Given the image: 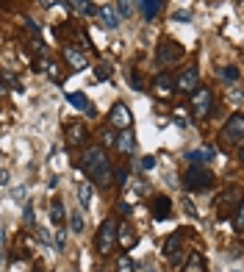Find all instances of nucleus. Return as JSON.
Segmentation results:
<instances>
[{"label":"nucleus","mask_w":244,"mask_h":272,"mask_svg":"<svg viewBox=\"0 0 244 272\" xmlns=\"http://www.w3.org/2000/svg\"><path fill=\"white\" fill-rule=\"evenodd\" d=\"M81 167L97 186H111V181H114V169H111L103 147H86L81 156Z\"/></svg>","instance_id":"obj_1"},{"label":"nucleus","mask_w":244,"mask_h":272,"mask_svg":"<svg viewBox=\"0 0 244 272\" xmlns=\"http://www.w3.org/2000/svg\"><path fill=\"white\" fill-rule=\"evenodd\" d=\"M183 183H186V189H192V192H205V189L214 186V175L208 173L205 167H189L186 175H183Z\"/></svg>","instance_id":"obj_2"},{"label":"nucleus","mask_w":244,"mask_h":272,"mask_svg":"<svg viewBox=\"0 0 244 272\" xmlns=\"http://www.w3.org/2000/svg\"><path fill=\"white\" fill-rule=\"evenodd\" d=\"M114 245H117V222L106 220L103 225H100V230H97V253L109 256V253L114 250Z\"/></svg>","instance_id":"obj_3"},{"label":"nucleus","mask_w":244,"mask_h":272,"mask_svg":"<svg viewBox=\"0 0 244 272\" xmlns=\"http://www.w3.org/2000/svg\"><path fill=\"white\" fill-rule=\"evenodd\" d=\"M214 109V97H211V89H205V86H197V89L192 92V111L194 117H208Z\"/></svg>","instance_id":"obj_4"},{"label":"nucleus","mask_w":244,"mask_h":272,"mask_svg":"<svg viewBox=\"0 0 244 272\" xmlns=\"http://www.w3.org/2000/svg\"><path fill=\"white\" fill-rule=\"evenodd\" d=\"M222 139L228 142V145H236V147L241 145V139H244V117L241 114H233L228 122H225Z\"/></svg>","instance_id":"obj_5"},{"label":"nucleus","mask_w":244,"mask_h":272,"mask_svg":"<svg viewBox=\"0 0 244 272\" xmlns=\"http://www.w3.org/2000/svg\"><path fill=\"white\" fill-rule=\"evenodd\" d=\"M109 122H111V128H114V131H128L130 122H133L130 109H128L125 103H114V106H111V111H109Z\"/></svg>","instance_id":"obj_6"},{"label":"nucleus","mask_w":244,"mask_h":272,"mask_svg":"<svg viewBox=\"0 0 244 272\" xmlns=\"http://www.w3.org/2000/svg\"><path fill=\"white\" fill-rule=\"evenodd\" d=\"M156 58H158V64H178L183 58V47L178 45V42H161L158 45V50H156Z\"/></svg>","instance_id":"obj_7"},{"label":"nucleus","mask_w":244,"mask_h":272,"mask_svg":"<svg viewBox=\"0 0 244 272\" xmlns=\"http://www.w3.org/2000/svg\"><path fill=\"white\" fill-rule=\"evenodd\" d=\"M100 20V28H106V31H114V28H120V22H122V17L117 14V9L111 3H106V6H100L97 9V14H94Z\"/></svg>","instance_id":"obj_8"},{"label":"nucleus","mask_w":244,"mask_h":272,"mask_svg":"<svg viewBox=\"0 0 244 272\" xmlns=\"http://www.w3.org/2000/svg\"><path fill=\"white\" fill-rule=\"evenodd\" d=\"M64 139H67L69 147H81L83 142L89 139V128L83 125V122H69V125L64 128Z\"/></svg>","instance_id":"obj_9"},{"label":"nucleus","mask_w":244,"mask_h":272,"mask_svg":"<svg viewBox=\"0 0 244 272\" xmlns=\"http://www.w3.org/2000/svg\"><path fill=\"white\" fill-rule=\"evenodd\" d=\"M197 84H200V73H197V67H186V70L181 73V78L175 81V89H178V92L192 94L194 89H197Z\"/></svg>","instance_id":"obj_10"},{"label":"nucleus","mask_w":244,"mask_h":272,"mask_svg":"<svg viewBox=\"0 0 244 272\" xmlns=\"http://www.w3.org/2000/svg\"><path fill=\"white\" fill-rule=\"evenodd\" d=\"M61 53H64V61L69 64V70H73V73H81V70H86V64H89V61H86V56H83L78 47L67 45Z\"/></svg>","instance_id":"obj_11"},{"label":"nucleus","mask_w":244,"mask_h":272,"mask_svg":"<svg viewBox=\"0 0 244 272\" xmlns=\"http://www.w3.org/2000/svg\"><path fill=\"white\" fill-rule=\"evenodd\" d=\"M239 206V192L236 189H228L225 194H219L217 197V211H219V217H228L230 211Z\"/></svg>","instance_id":"obj_12"},{"label":"nucleus","mask_w":244,"mask_h":272,"mask_svg":"<svg viewBox=\"0 0 244 272\" xmlns=\"http://www.w3.org/2000/svg\"><path fill=\"white\" fill-rule=\"evenodd\" d=\"M61 6L67 11L81 14V17H94V14H97V6H94L92 0H61Z\"/></svg>","instance_id":"obj_13"},{"label":"nucleus","mask_w":244,"mask_h":272,"mask_svg":"<svg viewBox=\"0 0 244 272\" xmlns=\"http://www.w3.org/2000/svg\"><path fill=\"white\" fill-rule=\"evenodd\" d=\"M150 211H153V217H156V220H166V217L172 214L169 197H164V194H156V197L150 200Z\"/></svg>","instance_id":"obj_14"},{"label":"nucleus","mask_w":244,"mask_h":272,"mask_svg":"<svg viewBox=\"0 0 244 272\" xmlns=\"http://www.w3.org/2000/svg\"><path fill=\"white\" fill-rule=\"evenodd\" d=\"M153 89L161 94V97H166V94L175 92V78H172L169 73H161V75L156 78V84H153Z\"/></svg>","instance_id":"obj_15"},{"label":"nucleus","mask_w":244,"mask_h":272,"mask_svg":"<svg viewBox=\"0 0 244 272\" xmlns=\"http://www.w3.org/2000/svg\"><path fill=\"white\" fill-rule=\"evenodd\" d=\"M92 197H94L92 183H89V181H83L81 186H78V203H81V209H83V211H89V209H92Z\"/></svg>","instance_id":"obj_16"},{"label":"nucleus","mask_w":244,"mask_h":272,"mask_svg":"<svg viewBox=\"0 0 244 272\" xmlns=\"http://www.w3.org/2000/svg\"><path fill=\"white\" fill-rule=\"evenodd\" d=\"M37 67L42 70V73H47V78L53 81V84H61V73H58V64L50 61V58H42V61H37Z\"/></svg>","instance_id":"obj_17"},{"label":"nucleus","mask_w":244,"mask_h":272,"mask_svg":"<svg viewBox=\"0 0 244 272\" xmlns=\"http://www.w3.org/2000/svg\"><path fill=\"white\" fill-rule=\"evenodd\" d=\"M136 239H139V236L133 233V228H130V225H117V242H120L122 247H130Z\"/></svg>","instance_id":"obj_18"},{"label":"nucleus","mask_w":244,"mask_h":272,"mask_svg":"<svg viewBox=\"0 0 244 272\" xmlns=\"http://www.w3.org/2000/svg\"><path fill=\"white\" fill-rule=\"evenodd\" d=\"M117 147H120L122 153H133V150H136V136L130 133V131L117 133Z\"/></svg>","instance_id":"obj_19"},{"label":"nucleus","mask_w":244,"mask_h":272,"mask_svg":"<svg viewBox=\"0 0 244 272\" xmlns=\"http://www.w3.org/2000/svg\"><path fill=\"white\" fill-rule=\"evenodd\" d=\"M178 250H181V233H169V236L164 239V247H161V253H164L166 258H172Z\"/></svg>","instance_id":"obj_20"},{"label":"nucleus","mask_w":244,"mask_h":272,"mask_svg":"<svg viewBox=\"0 0 244 272\" xmlns=\"http://www.w3.org/2000/svg\"><path fill=\"white\" fill-rule=\"evenodd\" d=\"M64 220H67L64 203H61V200H53V203H50V222H53V225H64Z\"/></svg>","instance_id":"obj_21"},{"label":"nucleus","mask_w":244,"mask_h":272,"mask_svg":"<svg viewBox=\"0 0 244 272\" xmlns=\"http://www.w3.org/2000/svg\"><path fill=\"white\" fill-rule=\"evenodd\" d=\"M139 9H142V14H145L147 20H156L158 11H161V0H142Z\"/></svg>","instance_id":"obj_22"},{"label":"nucleus","mask_w":244,"mask_h":272,"mask_svg":"<svg viewBox=\"0 0 244 272\" xmlns=\"http://www.w3.org/2000/svg\"><path fill=\"white\" fill-rule=\"evenodd\" d=\"M67 103L73 106V109H78V111H86L89 109V97L83 92H67Z\"/></svg>","instance_id":"obj_23"},{"label":"nucleus","mask_w":244,"mask_h":272,"mask_svg":"<svg viewBox=\"0 0 244 272\" xmlns=\"http://www.w3.org/2000/svg\"><path fill=\"white\" fill-rule=\"evenodd\" d=\"M186 158L194 164V167H205V164L211 161V147H205V150H192Z\"/></svg>","instance_id":"obj_24"},{"label":"nucleus","mask_w":244,"mask_h":272,"mask_svg":"<svg viewBox=\"0 0 244 272\" xmlns=\"http://www.w3.org/2000/svg\"><path fill=\"white\" fill-rule=\"evenodd\" d=\"M183 272H205L203 256H200V253H192V256H189V261H186V269H183Z\"/></svg>","instance_id":"obj_25"},{"label":"nucleus","mask_w":244,"mask_h":272,"mask_svg":"<svg viewBox=\"0 0 244 272\" xmlns=\"http://www.w3.org/2000/svg\"><path fill=\"white\" fill-rule=\"evenodd\" d=\"M83 228H86L83 214L81 211H69V230H73V233H83Z\"/></svg>","instance_id":"obj_26"},{"label":"nucleus","mask_w":244,"mask_h":272,"mask_svg":"<svg viewBox=\"0 0 244 272\" xmlns=\"http://www.w3.org/2000/svg\"><path fill=\"white\" fill-rule=\"evenodd\" d=\"M22 220H25L28 228L37 225V211H33V203H25V209H22Z\"/></svg>","instance_id":"obj_27"},{"label":"nucleus","mask_w":244,"mask_h":272,"mask_svg":"<svg viewBox=\"0 0 244 272\" xmlns=\"http://www.w3.org/2000/svg\"><path fill=\"white\" fill-rule=\"evenodd\" d=\"M53 245H56V250H58V253L67 250V230H64L61 225H58V233H56V239H53Z\"/></svg>","instance_id":"obj_28"},{"label":"nucleus","mask_w":244,"mask_h":272,"mask_svg":"<svg viewBox=\"0 0 244 272\" xmlns=\"http://www.w3.org/2000/svg\"><path fill=\"white\" fill-rule=\"evenodd\" d=\"M94 75H97V81H109L111 78V75H114V67H111V64H100V67L97 70H94Z\"/></svg>","instance_id":"obj_29"},{"label":"nucleus","mask_w":244,"mask_h":272,"mask_svg":"<svg viewBox=\"0 0 244 272\" xmlns=\"http://www.w3.org/2000/svg\"><path fill=\"white\" fill-rule=\"evenodd\" d=\"M133 269H136L133 258H130V256H120V261H117V272H133Z\"/></svg>","instance_id":"obj_30"},{"label":"nucleus","mask_w":244,"mask_h":272,"mask_svg":"<svg viewBox=\"0 0 244 272\" xmlns=\"http://www.w3.org/2000/svg\"><path fill=\"white\" fill-rule=\"evenodd\" d=\"M219 78L222 81H239V67H222L219 70Z\"/></svg>","instance_id":"obj_31"},{"label":"nucleus","mask_w":244,"mask_h":272,"mask_svg":"<svg viewBox=\"0 0 244 272\" xmlns=\"http://www.w3.org/2000/svg\"><path fill=\"white\" fill-rule=\"evenodd\" d=\"M114 9H117V14H120V17H130V14H133V6H130V0H117Z\"/></svg>","instance_id":"obj_32"},{"label":"nucleus","mask_w":244,"mask_h":272,"mask_svg":"<svg viewBox=\"0 0 244 272\" xmlns=\"http://www.w3.org/2000/svg\"><path fill=\"white\" fill-rule=\"evenodd\" d=\"M22 25L28 28V33H31V39H42V33H39V25L31 20V17H25V20H22Z\"/></svg>","instance_id":"obj_33"},{"label":"nucleus","mask_w":244,"mask_h":272,"mask_svg":"<svg viewBox=\"0 0 244 272\" xmlns=\"http://www.w3.org/2000/svg\"><path fill=\"white\" fill-rule=\"evenodd\" d=\"M233 222H236V225H233L236 230H241V228H244V209H241V203L233 209Z\"/></svg>","instance_id":"obj_34"},{"label":"nucleus","mask_w":244,"mask_h":272,"mask_svg":"<svg viewBox=\"0 0 244 272\" xmlns=\"http://www.w3.org/2000/svg\"><path fill=\"white\" fill-rule=\"evenodd\" d=\"M114 183H117V186H128V169H125V167L114 169Z\"/></svg>","instance_id":"obj_35"},{"label":"nucleus","mask_w":244,"mask_h":272,"mask_svg":"<svg viewBox=\"0 0 244 272\" xmlns=\"http://www.w3.org/2000/svg\"><path fill=\"white\" fill-rule=\"evenodd\" d=\"M128 84L133 86L136 92H142V89H145V84H142V75H139V73H128Z\"/></svg>","instance_id":"obj_36"},{"label":"nucleus","mask_w":244,"mask_h":272,"mask_svg":"<svg viewBox=\"0 0 244 272\" xmlns=\"http://www.w3.org/2000/svg\"><path fill=\"white\" fill-rule=\"evenodd\" d=\"M100 136H103V145H117V131H114V128H109V131H103V133H100Z\"/></svg>","instance_id":"obj_37"},{"label":"nucleus","mask_w":244,"mask_h":272,"mask_svg":"<svg viewBox=\"0 0 244 272\" xmlns=\"http://www.w3.org/2000/svg\"><path fill=\"white\" fill-rule=\"evenodd\" d=\"M142 169H153V167H156V156H142Z\"/></svg>","instance_id":"obj_38"},{"label":"nucleus","mask_w":244,"mask_h":272,"mask_svg":"<svg viewBox=\"0 0 244 272\" xmlns=\"http://www.w3.org/2000/svg\"><path fill=\"white\" fill-rule=\"evenodd\" d=\"M39 242H42V245H47V247H50V245H53V236L47 233L45 228H42V230H39Z\"/></svg>","instance_id":"obj_39"},{"label":"nucleus","mask_w":244,"mask_h":272,"mask_svg":"<svg viewBox=\"0 0 244 272\" xmlns=\"http://www.w3.org/2000/svg\"><path fill=\"white\" fill-rule=\"evenodd\" d=\"M130 211H133V209H130L128 200H120V214H122V217H130Z\"/></svg>","instance_id":"obj_40"},{"label":"nucleus","mask_w":244,"mask_h":272,"mask_svg":"<svg viewBox=\"0 0 244 272\" xmlns=\"http://www.w3.org/2000/svg\"><path fill=\"white\" fill-rule=\"evenodd\" d=\"M172 20H175V22H189V20H192V14H189V11H178Z\"/></svg>","instance_id":"obj_41"},{"label":"nucleus","mask_w":244,"mask_h":272,"mask_svg":"<svg viewBox=\"0 0 244 272\" xmlns=\"http://www.w3.org/2000/svg\"><path fill=\"white\" fill-rule=\"evenodd\" d=\"M11 183V175H9V169H0V186H9Z\"/></svg>","instance_id":"obj_42"},{"label":"nucleus","mask_w":244,"mask_h":272,"mask_svg":"<svg viewBox=\"0 0 244 272\" xmlns=\"http://www.w3.org/2000/svg\"><path fill=\"white\" fill-rule=\"evenodd\" d=\"M11 194H14V200H22V197H25V194H28V189H25V186H17V189H14V192H11Z\"/></svg>","instance_id":"obj_43"},{"label":"nucleus","mask_w":244,"mask_h":272,"mask_svg":"<svg viewBox=\"0 0 244 272\" xmlns=\"http://www.w3.org/2000/svg\"><path fill=\"white\" fill-rule=\"evenodd\" d=\"M61 0H39V6L42 9H53V6H58Z\"/></svg>","instance_id":"obj_44"},{"label":"nucleus","mask_w":244,"mask_h":272,"mask_svg":"<svg viewBox=\"0 0 244 272\" xmlns=\"http://www.w3.org/2000/svg\"><path fill=\"white\" fill-rule=\"evenodd\" d=\"M3 245H6V233H3V228H0V253H3Z\"/></svg>","instance_id":"obj_45"},{"label":"nucleus","mask_w":244,"mask_h":272,"mask_svg":"<svg viewBox=\"0 0 244 272\" xmlns=\"http://www.w3.org/2000/svg\"><path fill=\"white\" fill-rule=\"evenodd\" d=\"M6 92V84H3V81H0V94H3Z\"/></svg>","instance_id":"obj_46"},{"label":"nucleus","mask_w":244,"mask_h":272,"mask_svg":"<svg viewBox=\"0 0 244 272\" xmlns=\"http://www.w3.org/2000/svg\"><path fill=\"white\" fill-rule=\"evenodd\" d=\"M230 272H241V269H230Z\"/></svg>","instance_id":"obj_47"},{"label":"nucleus","mask_w":244,"mask_h":272,"mask_svg":"<svg viewBox=\"0 0 244 272\" xmlns=\"http://www.w3.org/2000/svg\"><path fill=\"white\" fill-rule=\"evenodd\" d=\"M100 272H103V269H100Z\"/></svg>","instance_id":"obj_48"}]
</instances>
